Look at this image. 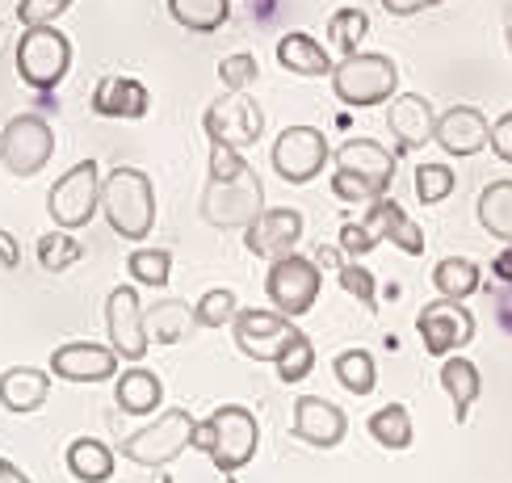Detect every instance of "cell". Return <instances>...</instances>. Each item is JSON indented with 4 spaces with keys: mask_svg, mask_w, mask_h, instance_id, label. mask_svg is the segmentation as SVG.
Segmentation results:
<instances>
[{
    "mask_svg": "<svg viewBox=\"0 0 512 483\" xmlns=\"http://www.w3.org/2000/svg\"><path fill=\"white\" fill-rule=\"evenodd\" d=\"M458 189V173L450 164H420L416 168V198L424 202V206H437V202H445Z\"/></svg>",
    "mask_w": 512,
    "mask_h": 483,
    "instance_id": "39",
    "label": "cell"
},
{
    "mask_svg": "<svg viewBox=\"0 0 512 483\" xmlns=\"http://www.w3.org/2000/svg\"><path fill=\"white\" fill-rule=\"evenodd\" d=\"M256 76H261V68H256V59H252L248 51L227 55V59L219 63V80L227 84V93H244Z\"/></svg>",
    "mask_w": 512,
    "mask_h": 483,
    "instance_id": "42",
    "label": "cell"
},
{
    "mask_svg": "<svg viewBox=\"0 0 512 483\" xmlns=\"http://www.w3.org/2000/svg\"><path fill=\"white\" fill-rule=\"evenodd\" d=\"M84 257V248L80 240L72 236V231H47V236L38 240V265L47 269V273H63V269H72L76 261Z\"/></svg>",
    "mask_w": 512,
    "mask_h": 483,
    "instance_id": "35",
    "label": "cell"
},
{
    "mask_svg": "<svg viewBox=\"0 0 512 483\" xmlns=\"http://www.w3.org/2000/svg\"><path fill=\"white\" fill-rule=\"evenodd\" d=\"M303 227H307L303 210H294V206L261 210V215L244 227V248L261 261H282L294 252V244L303 240Z\"/></svg>",
    "mask_w": 512,
    "mask_h": 483,
    "instance_id": "15",
    "label": "cell"
},
{
    "mask_svg": "<svg viewBox=\"0 0 512 483\" xmlns=\"http://www.w3.org/2000/svg\"><path fill=\"white\" fill-rule=\"evenodd\" d=\"M236 311H240L236 290L215 286V290H206L202 299H198V307H194V324H198V328H223V324L236 320Z\"/></svg>",
    "mask_w": 512,
    "mask_h": 483,
    "instance_id": "38",
    "label": "cell"
},
{
    "mask_svg": "<svg viewBox=\"0 0 512 483\" xmlns=\"http://www.w3.org/2000/svg\"><path fill=\"white\" fill-rule=\"evenodd\" d=\"M319 286H324V278H319V265L311 257L290 252V257H282V261H269L265 294H269L273 311L286 315V320H298V315H307L315 307Z\"/></svg>",
    "mask_w": 512,
    "mask_h": 483,
    "instance_id": "9",
    "label": "cell"
},
{
    "mask_svg": "<svg viewBox=\"0 0 512 483\" xmlns=\"http://www.w3.org/2000/svg\"><path fill=\"white\" fill-rule=\"evenodd\" d=\"M277 378H282V383H303V378L315 370V345H311V336L307 332H298L294 341L277 353Z\"/></svg>",
    "mask_w": 512,
    "mask_h": 483,
    "instance_id": "37",
    "label": "cell"
},
{
    "mask_svg": "<svg viewBox=\"0 0 512 483\" xmlns=\"http://www.w3.org/2000/svg\"><path fill=\"white\" fill-rule=\"evenodd\" d=\"M261 446V425L244 404H223L194 429V450H206L223 475L244 471Z\"/></svg>",
    "mask_w": 512,
    "mask_h": 483,
    "instance_id": "2",
    "label": "cell"
},
{
    "mask_svg": "<svg viewBox=\"0 0 512 483\" xmlns=\"http://www.w3.org/2000/svg\"><path fill=\"white\" fill-rule=\"evenodd\" d=\"M277 63L294 76H332V55L324 42H315L311 34H282L277 38Z\"/></svg>",
    "mask_w": 512,
    "mask_h": 483,
    "instance_id": "25",
    "label": "cell"
},
{
    "mask_svg": "<svg viewBox=\"0 0 512 483\" xmlns=\"http://www.w3.org/2000/svg\"><path fill=\"white\" fill-rule=\"evenodd\" d=\"M294 437L307 441V446H319V450H332L345 441L349 433V416L340 412L332 399H319V395H303L294 404Z\"/></svg>",
    "mask_w": 512,
    "mask_h": 483,
    "instance_id": "19",
    "label": "cell"
},
{
    "mask_svg": "<svg viewBox=\"0 0 512 483\" xmlns=\"http://www.w3.org/2000/svg\"><path fill=\"white\" fill-rule=\"evenodd\" d=\"M51 395V374L47 370H34V366H13L0 374V404L9 412L26 416V412H38L47 404Z\"/></svg>",
    "mask_w": 512,
    "mask_h": 483,
    "instance_id": "23",
    "label": "cell"
},
{
    "mask_svg": "<svg viewBox=\"0 0 512 483\" xmlns=\"http://www.w3.org/2000/svg\"><path fill=\"white\" fill-rule=\"evenodd\" d=\"M72 68V42L55 26H38V30H21L17 42V76L30 89H55Z\"/></svg>",
    "mask_w": 512,
    "mask_h": 483,
    "instance_id": "7",
    "label": "cell"
},
{
    "mask_svg": "<svg viewBox=\"0 0 512 483\" xmlns=\"http://www.w3.org/2000/svg\"><path fill=\"white\" fill-rule=\"evenodd\" d=\"M152 110V93L135 76H105L93 89V114L97 118H143Z\"/></svg>",
    "mask_w": 512,
    "mask_h": 483,
    "instance_id": "22",
    "label": "cell"
},
{
    "mask_svg": "<svg viewBox=\"0 0 512 483\" xmlns=\"http://www.w3.org/2000/svg\"><path fill=\"white\" fill-rule=\"evenodd\" d=\"M261 210H265V185L252 168H244V173L231 177V181H206L202 202H198V215L219 231L248 227Z\"/></svg>",
    "mask_w": 512,
    "mask_h": 483,
    "instance_id": "5",
    "label": "cell"
},
{
    "mask_svg": "<svg viewBox=\"0 0 512 483\" xmlns=\"http://www.w3.org/2000/svg\"><path fill=\"white\" fill-rule=\"evenodd\" d=\"M114 467H118L114 450L105 446V441H97V437H76L72 446H68V471L80 483H105V479H114Z\"/></svg>",
    "mask_w": 512,
    "mask_h": 483,
    "instance_id": "27",
    "label": "cell"
},
{
    "mask_svg": "<svg viewBox=\"0 0 512 483\" xmlns=\"http://www.w3.org/2000/svg\"><path fill=\"white\" fill-rule=\"evenodd\" d=\"M336 383L353 391V395H370L378 387V370H374V357L366 349H345V353H336Z\"/></svg>",
    "mask_w": 512,
    "mask_h": 483,
    "instance_id": "31",
    "label": "cell"
},
{
    "mask_svg": "<svg viewBox=\"0 0 512 483\" xmlns=\"http://www.w3.org/2000/svg\"><path fill=\"white\" fill-rule=\"evenodd\" d=\"M487 143H492V152H496L504 164H512V110L492 122V139H487Z\"/></svg>",
    "mask_w": 512,
    "mask_h": 483,
    "instance_id": "45",
    "label": "cell"
},
{
    "mask_svg": "<svg viewBox=\"0 0 512 483\" xmlns=\"http://www.w3.org/2000/svg\"><path fill=\"white\" fill-rule=\"evenodd\" d=\"M504 38H508V51H512V5L504 9Z\"/></svg>",
    "mask_w": 512,
    "mask_h": 483,
    "instance_id": "51",
    "label": "cell"
},
{
    "mask_svg": "<svg viewBox=\"0 0 512 483\" xmlns=\"http://www.w3.org/2000/svg\"><path fill=\"white\" fill-rule=\"evenodd\" d=\"M492 273H496V278H500V282H512V248H504V252H500V257L492 261Z\"/></svg>",
    "mask_w": 512,
    "mask_h": 483,
    "instance_id": "49",
    "label": "cell"
},
{
    "mask_svg": "<svg viewBox=\"0 0 512 483\" xmlns=\"http://www.w3.org/2000/svg\"><path fill=\"white\" fill-rule=\"evenodd\" d=\"M244 156L236 152V147H210V177L206 181H231V177H240L244 173Z\"/></svg>",
    "mask_w": 512,
    "mask_h": 483,
    "instance_id": "44",
    "label": "cell"
},
{
    "mask_svg": "<svg viewBox=\"0 0 512 483\" xmlns=\"http://www.w3.org/2000/svg\"><path fill=\"white\" fill-rule=\"evenodd\" d=\"M336 173L370 185L378 198H387V189L395 181V156L378 139H349L336 147Z\"/></svg>",
    "mask_w": 512,
    "mask_h": 483,
    "instance_id": "16",
    "label": "cell"
},
{
    "mask_svg": "<svg viewBox=\"0 0 512 483\" xmlns=\"http://www.w3.org/2000/svg\"><path fill=\"white\" fill-rule=\"evenodd\" d=\"M433 5H445V0H382V9L391 17H416L420 9H433Z\"/></svg>",
    "mask_w": 512,
    "mask_h": 483,
    "instance_id": "46",
    "label": "cell"
},
{
    "mask_svg": "<svg viewBox=\"0 0 512 483\" xmlns=\"http://www.w3.org/2000/svg\"><path fill=\"white\" fill-rule=\"evenodd\" d=\"M374 248H378V236L366 223H345V227H340V252H345L349 261L366 257V252H374Z\"/></svg>",
    "mask_w": 512,
    "mask_h": 483,
    "instance_id": "43",
    "label": "cell"
},
{
    "mask_svg": "<svg viewBox=\"0 0 512 483\" xmlns=\"http://www.w3.org/2000/svg\"><path fill=\"white\" fill-rule=\"evenodd\" d=\"M361 223H366L378 240H391L395 248H403L408 257H420V252H424V227L395 198L370 202V210H366V219H361Z\"/></svg>",
    "mask_w": 512,
    "mask_h": 483,
    "instance_id": "21",
    "label": "cell"
},
{
    "mask_svg": "<svg viewBox=\"0 0 512 483\" xmlns=\"http://www.w3.org/2000/svg\"><path fill=\"white\" fill-rule=\"evenodd\" d=\"M387 105H391V110H387V126H391V135L399 143V152H416V147H429L433 143L437 114H433L429 97H420V93H395Z\"/></svg>",
    "mask_w": 512,
    "mask_h": 483,
    "instance_id": "20",
    "label": "cell"
},
{
    "mask_svg": "<svg viewBox=\"0 0 512 483\" xmlns=\"http://www.w3.org/2000/svg\"><path fill=\"white\" fill-rule=\"evenodd\" d=\"M55 156V131L42 114H17L0 131V160L13 177H38Z\"/></svg>",
    "mask_w": 512,
    "mask_h": 483,
    "instance_id": "8",
    "label": "cell"
},
{
    "mask_svg": "<svg viewBox=\"0 0 512 483\" xmlns=\"http://www.w3.org/2000/svg\"><path fill=\"white\" fill-rule=\"evenodd\" d=\"M51 374L63 383H110L118 374V353L97 341H68L51 353Z\"/></svg>",
    "mask_w": 512,
    "mask_h": 483,
    "instance_id": "17",
    "label": "cell"
},
{
    "mask_svg": "<svg viewBox=\"0 0 512 483\" xmlns=\"http://www.w3.org/2000/svg\"><path fill=\"white\" fill-rule=\"evenodd\" d=\"M416 332L424 341V353L433 357H454L458 349L471 345L475 336V315L454 299H433L416 315Z\"/></svg>",
    "mask_w": 512,
    "mask_h": 483,
    "instance_id": "13",
    "label": "cell"
},
{
    "mask_svg": "<svg viewBox=\"0 0 512 483\" xmlns=\"http://www.w3.org/2000/svg\"><path fill=\"white\" fill-rule=\"evenodd\" d=\"M194 429H198V420L185 408H168L152 420V425L122 437V458L139 462V467H168V462H177L189 446H194Z\"/></svg>",
    "mask_w": 512,
    "mask_h": 483,
    "instance_id": "4",
    "label": "cell"
},
{
    "mask_svg": "<svg viewBox=\"0 0 512 483\" xmlns=\"http://www.w3.org/2000/svg\"><path fill=\"white\" fill-rule=\"evenodd\" d=\"M101 210L110 227L118 231L122 240H147L156 227V185L143 168H131V164H118L110 168V177L101 181Z\"/></svg>",
    "mask_w": 512,
    "mask_h": 483,
    "instance_id": "1",
    "label": "cell"
},
{
    "mask_svg": "<svg viewBox=\"0 0 512 483\" xmlns=\"http://www.w3.org/2000/svg\"><path fill=\"white\" fill-rule=\"evenodd\" d=\"M487 139H492V122L475 105H450L445 114H437L433 143L445 156H475L487 147Z\"/></svg>",
    "mask_w": 512,
    "mask_h": 483,
    "instance_id": "18",
    "label": "cell"
},
{
    "mask_svg": "<svg viewBox=\"0 0 512 483\" xmlns=\"http://www.w3.org/2000/svg\"><path fill=\"white\" fill-rule=\"evenodd\" d=\"M21 265V248L9 231H0V269H17Z\"/></svg>",
    "mask_w": 512,
    "mask_h": 483,
    "instance_id": "47",
    "label": "cell"
},
{
    "mask_svg": "<svg viewBox=\"0 0 512 483\" xmlns=\"http://www.w3.org/2000/svg\"><path fill=\"white\" fill-rule=\"evenodd\" d=\"M168 13H173V21L185 26V30L215 34L219 26H227L231 0H168Z\"/></svg>",
    "mask_w": 512,
    "mask_h": 483,
    "instance_id": "29",
    "label": "cell"
},
{
    "mask_svg": "<svg viewBox=\"0 0 512 483\" xmlns=\"http://www.w3.org/2000/svg\"><path fill=\"white\" fill-rule=\"evenodd\" d=\"M399 89V68L391 55L378 51H357L349 59H340L332 68V93L353 105V110H374V105H387Z\"/></svg>",
    "mask_w": 512,
    "mask_h": 483,
    "instance_id": "3",
    "label": "cell"
},
{
    "mask_svg": "<svg viewBox=\"0 0 512 483\" xmlns=\"http://www.w3.org/2000/svg\"><path fill=\"white\" fill-rule=\"evenodd\" d=\"M131 483H173V479H164V475H156V479H131Z\"/></svg>",
    "mask_w": 512,
    "mask_h": 483,
    "instance_id": "52",
    "label": "cell"
},
{
    "mask_svg": "<svg viewBox=\"0 0 512 483\" xmlns=\"http://www.w3.org/2000/svg\"><path fill=\"white\" fill-rule=\"evenodd\" d=\"M328 156H332V147H328L319 126H286L273 143V168H277V177L290 181V185L315 181L324 173Z\"/></svg>",
    "mask_w": 512,
    "mask_h": 483,
    "instance_id": "11",
    "label": "cell"
},
{
    "mask_svg": "<svg viewBox=\"0 0 512 483\" xmlns=\"http://www.w3.org/2000/svg\"><path fill=\"white\" fill-rule=\"evenodd\" d=\"M114 399L126 416H152L160 404H164V383L156 370H143V366H131L118 383H114Z\"/></svg>",
    "mask_w": 512,
    "mask_h": 483,
    "instance_id": "24",
    "label": "cell"
},
{
    "mask_svg": "<svg viewBox=\"0 0 512 483\" xmlns=\"http://www.w3.org/2000/svg\"><path fill=\"white\" fill-rule=\"evenodd\" d=\"M340 286H345V294H353V299L366 307V311L378 307V286H374V273L366 265H357V261L340 265Z\"/></svg>",
    "mask_w": 512,
    "mask_h": 483,
    "instance_id": "40",
    "label": "cell"
},
{
    "mask_svg": "<svg viewBox=\"0 0 512 483\" xmlns=\"http://www.w3.org/2000/svg\"><path fill=\"white\" fill-rule=\"evenodd\" d=\"M97 206H101V168H97V160L72 164L47 194V215L55 219L59 231L89 227Z\"/></svg>",
    "mask_w": 512,
    "mask_h": 483,
    "instance_id": "6",
    "label": "cell"
},
{
    "mask_svg": "<svg viewBox=\"0 0 512 483\" xmlns=\"http://www.w3.org/2000/svg\"><path fill=\"white\" fill-rule=\"evenodd\" d=\"M206 135L210 143L219 147H236V152H244V147H252L256 139H261L265 131V110L256 105L248 93H227V97H215L206 105Z\"/></svg>",
    "mask_w": 512,
    "mask_h": 483,
    "instance_id": "10",
    "label": "cell"
},
{
    "mask_svg": "<svg viewBox=\"0 0 512 483\" xmlns=\"http://www.w3.org/2000/svg\"><path fill=\"white\" fill-rule=\"evenodd\" d=\"M105 332H110V349L126 362H143L147 353V320L139 307V290L135 286H114L105 299Z\"/></svg>",
    "mask_w": 512,
    "mask_h": 483,
    "instance_id": "14",
    "label": "cell"
},
{
    "mask_svg": "<svg viewBox=\"0 0 512 483\" xmlns=\"http://www.w3.org/2000/svg\"><path fill=\"white\" fill-rule=\"evenodd\" d=\"M227 483H236V479H227Z\"/></svg>",
    "mask_w": 512,
    "mask_h": 483,
    "instance_id": "53",
    "label": "cell"
},
{
    "mask_svg": "<svg viewBox=\"0 0 512 483\" xmlns=\"http://www.w3.org/2000/svg\"><path fill=\"white\" fill-rule=\"evenodd\" d=\"M433 286L441 290V299H454V303H466L471 294L483 286L479 282V265L471 257H445L437 261L433 269Z\"/></svg>",
    "mask_w": 512,
    "mask_h": 483,
    "instance_id": "30",
    "label": "cell"
},
{
    "mask_svg": "<svg viewBox=\"0 0 512 483\" xmlns=\"http://www.w3.org/2000/svg\"><path fill=\"white\" fill-rule=\"evenodd\" d=\"M366 34H370V17L361 13V9H336L332 13V21H328V47H336L340 55H357V47L366 42Z\"/></svg>",
    "mask_w": 512,
    "mask_h": 483,
    "instance_id": "34",
    "label": "cell"
},
{
    "mask_svg": "<svg viewBox=\"0 0 512 483\" xmlns=\"http://www.w3.org/2000/svg\"><path fill=\"white\" fill-rule=\"evenodd\" d=\"M315 265H319V269H340V257H336L332 248H319V252H315Z\"/></svg>",
    "mask_w": 512,
    "mask_h": 483,
    "instance_id": "50",
    "label": "cell"
},
{
    "mask_svg": "<svg viewBox=\"0 0 512 483\" xmlns=\"http://www.w3.org/2000/svg\"><path fill=\"white\" fill-rule=\"evenodd\" d=\"M72 0H21L17 5V21L26 30H38V26H55V21L68 13Z\"/></svg>",
    "mask_w": 512,
    "mask_h": 483,
    "instance_id": "41",
    "label": "cell"
},
{
    "mask_svg": "<svg viewBox=\"0 0 512 483\" xmlns=\"http://www.w3.org/2000/svg\"><path fill=\"white\" fill-rule=\"evenodd\" d=\"M147 320V341H156V345H177L181 336H185V328L194 324V311H189L185 303H177V299H168V303H160L152 315H143Z\"/></svg>",
    "mask_w": 512,
    "mask_h": 483,
    "instance_id": "33",
    "label": "cell"
},
{
    "mask_svg": "<svg viewBox=\"0 0 512 483\" xmlns=\"http://www.w3.org/2000/svg\"><path fill=\"white\" fill-rule=\"evenodd\" d=\"M370 437L382 450H408L412 446V416L403 404H387L370 416Z\"/></svg>",
    "mask_w": 512,
    "mask_h": 483,
    "instance_id": "32",
    "label": "cell"
},
{
    "mask_svg": "<svg viewBox=\"0 0 512 483\" xmlns=\"http://www.w3.org/2000/svg\"><path fill=\"white\" fill-rule=\"evenodd\" d=\"M231 332H236V349L244 357H252V362H277V353L298 336V324L269 307H240L236 320H231Z\"/></svg>",
    "mask_w": 512,
    "mask_h": 483,
    "instance_id": "12",
    "label": "cell"
},
{
    "mask_svg": "<svg viewBox=\"0 0 512 483\" xmlns=\"http://www.w3.org/2000/svg\"><path fill=\"white\" fill-rule=\"evenodd\" d=\"M441 387H445V395H450V404H454V420H458V425H466V412H471V404L483 395L479 366L471 362V357H445Z\"/></svg>",
    "mask_w": 512,
    "mask_h": 483,
    "instance_id": "26",
    "label": "cell"
},
{
    "mask_svg": "<svg viewBox=\"0 0 512 483\" xmlns=\"http://www.w3.org/2000/svg\"><path fill=\"white\" fill-rule=\"evenodd\" d=\"M475 215H479V227L487 231V236H496V240L512 244V181H492V185H483Z\"/></svg>",
    "mask_w": 512,
    "mask_h": 483,
    "instance_id": "28",
    "label": "cell"
},
{
    "mask_svg": "<svg viewBox=\"0 0 512 483\" xmlns=\"http://www.w3.org/2000/svg\"><path fill=\"white\" fill-rule=\"evenodd\" d=\"M0 483H34L26 471L17 467V462H9V458H0Z\"/></svg>",
    "mask_w": 512,
    "mask_h": 483,
    "instance_id": "48",
    "label": "cell"
},
{
    "mask_svg": "<svg viewBox=\"0 0 512 483\" xmlns=\"http://www.w3.org/2000/svg\"><path fill=\"white\" fill-rule=\"evenodd\" d=\"M126 269H131V282H139V286H168L173 252L168 248H135L131 257H126Z\"/></svg>",
    "mask_w": 512,
    "mask_h": 483,
    "instance_id": "36",
    "label": "cell"
}]
</instances>
